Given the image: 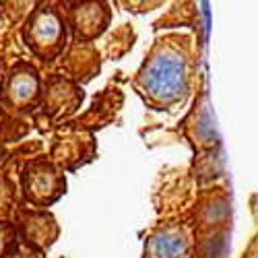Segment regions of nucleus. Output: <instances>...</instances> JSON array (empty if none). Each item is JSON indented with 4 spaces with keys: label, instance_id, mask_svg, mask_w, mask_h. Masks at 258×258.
Returning <instances> with one entry per match:
<instances>
[{
    "label": "nucleus",
    "instance_id": "1",
    "mask_svg": "<svg viewBox=\"0 0 258 258\" xmlns=\"http://www.w3.org/2000/svg\"><path fill=\"white\" fill-rule=\"evenodd\" d=\"M186 60L174 50H161L141 75L145 91L157 101H176L186 89Z\"/></svg>",
    "mask_w": 258,
    "mask_h": 258
},
{
    "label": "nucleus",
    "instance_id": "2",
    "mask_svg": "<svg viewBox=\"0 0 258 258\" xmlns=\"http://www.w3.org/2000/svg\"><path fill=\"white\" fill-rule=\"evenodd\" d=\"M186 238L176 229H165L151 240V258H184Z\"/></svg>",
    "mask_w": 258,
    "mask_h": 258
},
{
    "label": "nucleus",
    "instance_id": "3",
    "mask_svg": "<svg viewBox=\"0 0 258 258\" xmlns=\"http://www.w3.org/2000/svg\"><path fill=\"white\" fill-rule=\"evenodd\" d=\"M33 35L39 44H52L60 37V21L52 13L39 15L33 25Z\"/></svg>",
    "mask_w": 258,
    "mask_h": 258
},
{
    "label": "nucleus",
    "instance_id": "4",
    "mask_svg": "<svg viewBox=\"0 0 258 258\" xmlns=\"http://www.w3.org/2000/svg\"><path fill=\"white\" fill-rule=\"evenodd\" d=\"M33 91H35V81L33 79L23 75V77H17L13 81V95L17 99H27V97L33 95Z\"/></svg>",
    "mask_w": 258,
    "mask_h": 258
}]
</instances>
